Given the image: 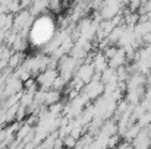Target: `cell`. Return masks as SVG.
Segmentation results:
<instances>
[{"instance_id":"cell-1","label":"cell","mask_w":151,"mask_h":149,"mask_svg":"<svg viewBox=\"0 0 151 149\" xmlns=\"http://www.w3.org/2000/svg\"><path fill=\"white\" fill-rule=\"evenodd\" d=\"M56 76H57V72L54 70V69H44L43 70V73L40 75V79H38V83L40 85H43L44 88H51V85H53V82H54V79H56Z\"/></svg>"},{"instance_id":"cell-2","label":"cell","mask_w":151,"mask_h":149,"mask_svg":"<svg viewBox=\"0 0 151 149\" xmlns=\"http://www.w3.org/2000/svg\"><path fill=\"white\" fill-rule=\"evenodd\" d=\"M93 72H94V66H82L78 70V78L82 82H87L88 79L93 78Z\"/></svg>"},{"instance_id":"cell-3","label":"cell","mask_w":151,"mask_h":149,"mask_svg":"<svg viewBox=\"0 0 151 149\" xmlns=\"http://www.w3.org/2000/svg\"><path fill=\"white\" fill-rule=\"evenodd\" d=\"M93 66L96 67V70H97V72H103V70L106 69V66H107L106 58H104L103 56H97V57H96V60H94V63H93Z\"/></svg>"},{"instance_id":"cell-4","label":"cell","mask_w":151,"mask_h":149,"mask_svg":"<svg viewBox=\"0 0 151 149\" xmlns=\"http://www.w3.org/2000/svg\"><path fill=\"white\" fill-rule=\"evenodd\" d=\"M21 60H22V54H21V53H15L12 57L9 56L7 63H9V66H10V67H16V66L21 63Z\"/></svg>"},{"instance_id":"cell-5","label":"cell","mask_w":151,"mask_h":149,"mask_svg":"<svg viewBox=\"0 0 151 149\" xmlns=\"http://www.w3.org/2000/svg\"><path fill=\"white\" fill-rule=\"evenodd\" d=\"M0 115H1V110H0Z\"/></svg>"}]
</instances>
